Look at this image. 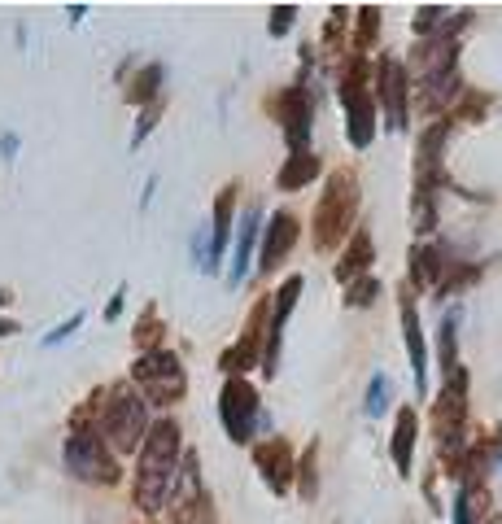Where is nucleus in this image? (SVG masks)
<instances>
[{
  "label": "nucleus",
  "mask_w": 502,
  "mask_h": 524,
  "mask_svg": "<svg viewBox=\"0 0 502 524\" xmlns=\"http://www.w3.org/2000/svg\"><path fill=\"white\" fill-rule=\"evenodd\" d=\"M402 328H406V345H411V363H415V385H428V367H424V341H420V315L415 302L402 293Z\"/></svg>",
  "instance_id": "obj_15"
},
{
  "label": "nucleus",
  "mask_w": 502,
  "mask_h": 524,
  "mask_svg": "<svg viewBox=\"0 0 502 524\" xmlns=\"http://www.w3.org/2000/svg\"><path fill=\"white\" fill-rule=\"evenodd\" d=\"M280 114H284V127H289V145H293V153H302L306 131H310V97H306V88H293L289 97H284Z\"/></svg>",
  "instance_id": "obj_13"
},
{
  "label": "nucleus",
  "mask_w": 502,
  "mask_h": 524,
  "mask_svg": "<svg viewBox=\"0 0 502 524\" xmlns=\"http://www.w3.org/2000/svg\"><path fill=\"white\" fill-rule=\"evenodd\" d=\"M411 450H415V411H402L398 428H393V463H398V472H411Z\"/></svg>",
  "instance_id": "obj_18"
},
{
  "label": "nucleus",
  "mask_w": 502,
  "mask_h": 524,
  "mask_svg": "<svg viewBox=\"0 0 502 524\" xmlns=\"http://www.w3.org/2000/svg\"><path fill=\"white\" fill-rule=\"evenodd\" d=\"M175 463H179V424L158 420L145 433V459H140V481L136 498L145 511H158L175 485Z\"/></svg>",
  "instance_id": "obj_1"
},
{
  "label": "nucleus",
  "mask_w": 502,
  "mask_h": 524,
  "mask_svg": "<svg viewBox=\"0 0 502 524\" xmlns=\"http://www.w3.org/2000/svg\"><path fill=\"white\" fill-rule=\"evenodd\" d=\"M258 468H262V476L271 481V490H276V494L289 490V472H293V450H289V442L271 437V442L258 450Z\"/></svg>",
  "instance_id": "obj_12"
},
{
  "label": "nucleus",
  "mask_w": 502,
  "mask_h": 524,
  "mask_svg": "<svg viewBox=\"0 0 502 524\" xmlns=\"http://www.w3.org/2000/svg\"><path fill=\"white\" fill-rule=\"evenodd\" d=\"M271 18H276V22H271V31H276V35H284V31H289V22H293V9H289V5H280Z\"/></svg>",
  "instance_id": "obj_26"
},
{
  "label": "nucleus",
  "mask_w": 502,
  "mask_h": 524,
  "mask_svg": "<svg viewBox=\"0 0 502 524\" xmlns=\"http://www.w3.org/2000/svg\"><path fill=\"white\" fill-rule=\"evenodd\" d=\"M367 302H376V280H363L350 289V306H367Z\"/></svg>",
  "instance_id": "obj_22"
},
{
  "label": "nucleus",
  "mask_w": 502,
  "mask_h": 524,
  "mask_svg": "<svg viewBox=\"0 0 502 524\" xmlns=\"http://www.w3.org/2000/svg\"><path fill=\"white\" fill-rule=\"evenodd\" d=\"M297 293H302V276H289V280H284V289L276 293V315H271V341H267V350H262V367H267V376L276 372L280 337H284V324H289V311H293Z\"/></svg>",
  "instance_id": "obj_11"
},
{
  "label": "nucleus",
  "mask_w": 502,
  "mask_h": 524,
  "mask_svg": "<svg viewBox=\"0 0 502 524\" xmlns=\"http://www.w3.org/2000/svg\"><path fill=\"white\" fill-rule=\"evenodd\" d=\"M367 262H372V236L367 232H354V241H350V249H345V258H341V267H337V276L350 284L358 271H367Z\"/></svg>",
  "instance_id": "obj_17"
},
{
  "label": "nucleus",
  "mask_w": 502,
  "mask_h": 524,
  "mask_svg": "<svg viewBox=\"0 0 502 524\" xmlns=\"http://www.w3.org/2000/svg\"><path fill=\"white\" fill-rule=\"evenodd\" d=\"M232 201H236V188L227 184L223 193H219V206H214V245H210V254H206V271L219 267V258H223V249H227V236H232Z\"/></svg>",
  "instance_id": "obj_14"
},
{
  "label": "nucleus",
  "mask_w": 502,
  "mask_h": 524,
  "mask_svg": "<svg viewBox=\"0 0 502 524\" xmlns=\"http://www.w3.org/2000/svg\"><path fill=\"white\" fill-rule=\"evenodd\" d=\"M223 428L232 433V442H254L258 428V389L249 380L232 376L223 389Z\"/></svg>",
  "instance_id": "obj_7"
},
{
  "label": "nucleus",
  "mask_w": 502,
  "mask_h": 524,
  "mask_svg": "<svg viewBox=\"0 0 502 524\" xmlns=\"http://www.w3.org/2000/svg\"><path fill=\"white\" fill-rule=\"evenodd\" d=\"M380 101L389 110V127H406V66L398 57H385L380 62Z\"/></svg>",
  "instance_id": "obj_9"
},
{
  "label": "nucleus",
  "mask_w": 502,
  "mask_h": 524,
  "mask_svg": "<svg viewBox=\"0 0 502 524\" xmlns=\"http://www.w3.org/2000/svg\"><path fill=\"white\" fill-rule=\"evenodd\" d=\"M315 171H319V162L310 158V153H293L289 166L280 171V188H297V184H306V180H315Z\"/></svg>",
  "instance_id": "obj_19"
},
{
  "label": "nucleus",
  "mask_w": 502,
  "mask_h": 524,
  "mask_svg": "<svg viewBox=\"0 0 502 524\" xmlns=\"http://www.w3.org/2000/svg\"><path fill=\"white\" fill-rule=\"evenodd\" d=\"M389 407V376H372V389H367V415H385Z\"/></svg>",
  "instance_id": "obj_20"
},
{
  "label": "nucleus",
  "mask_w": 502,
  "mask_h": 524,
  "mask_svg": "<svg viewBox=\"0 0 502 524\" xmlns=\"http://www.w3.org/2000/svg\"><path fill=\"white\" fill-rule=\"evenodd\" d=\"M254 241H258V210H249L245 223H241V241H236L232 280H227V284H241V280H245V267H249V254H254Z\"/></svg>",
  "instance_id": "obj_16"
},
{
  "label": "nucleus",
  "mask_w": 502,
  "mask_h": 524,
  "mask_svg": "<svg viewBox=\"0 0 502 524\" xmlns=\"http://www.w3.org/2000/svg\"><path fill=\"white\" fill-rule=\"evenodd\" d=\"M489 524H498V516H494V520H489Z\"/></svg>",
  "instance_id": "obj_29"
},
{
  "label": "nucleus",
  "mask_w": 502,
  "mask_h": 524,
  "mask_svg": "<svg viewBox=\"0 0 502 524\" xmlns=\"http://www.w3.org/2000/svg\"><path fill=\"white\" fill-rule=\"evenodd\" d=\"M0 153H5V158H14V153H18V136H0Z\"/></svg>",
  "instance_id": "obj_28"
},
{
  "label": "nucleus",
  "mask_w": 502,
  "mask_h": 524,
  "mask_svg": "<svg viewBox=\"0 0 502 524\" xmlns=\"http://www.w3.org/2000/svg\"><path fill=\"white\" fill-rule=\"evenodd\" d=\"M79 324H83V315H70L62 328H57V332H49V337H44V345H57V341H66V337H70V332H75Z\"/></svg>",
  "instance_id": "obj_25"
},
{
  "label": "nucleus",
  "mask_w": 502,
  "mask_h": 524,
  "mask_svg": "<svg viewBox=\"0 0 502 524\" xmlns=\"http://www.w3.org/2000/svg\"><path fill=\"white\" fill-rule=\"evenodd\" d=\"M153 83H162V66H149L145 75H140V83H136V92H131V97H136V101L153 97Z\"/></svg>",
  "instance_id": "obj_21"
},
{
  "label": "nucleus",
  "mask_w": 502,
  "mask_h": 524,
  "mask_svg": "<svg viewBox=\"0 0 502 524\" xmlns=\"http://www.w3.org/2000/svg\"><path fill=\"white\" fill-rule=\"evenodd\" d=\"M341 105H345V118H350V140L354 149H367L372 145V114H376V97H372V83H367V57L358 53L350 70L341 79Z\"/></svg>",
  "instance_id": "obj_4"
},
{
  "label": "nucleus",
  "mask_w": 502,
  "mask_h": 524,
  "mask_svg": "<svg viewBox=\"0 0 502 524\" xmlns=\"http://www.w3.org/2000/svg\"><path fill=\"white\" fill-rule=\"evenodd\" d=\"M123 297H127V289H118V297L105 306V319H118V311H123Z\"/></svg>",
  "instance_id": "obj_27"
},
{
  "label": "nucleus",
  "mask_w": 502,
  "mask_h": 524,
  "mask_svg": "<svg viewBox=\"0 0 502 524\" xmlns=\"http://www.w3.org/2000/svg\"><path fill=\"white\" fill-rule=\"evenodd\" d=\"M101 433L110 437L114 450H136L145 442L149 433V415H145V402H140V393L131 385H118L110 393V402H105V424Z\"/></svg>",
  "instance_id": "obj_3"
},
{
  "label": "nucleus",
  "mask_w": 502,
  "mask_h": 524,
  "mask_svg": "<svg viewBox=\"0 0 502 524\" xmlns=\"http://www.w3.org/2000/svg\"><path fill=\"white\" fill-rule=\"evenodd\" d=\"M66 468L79 476V481H114L118 468H114V459L105 455V446H101V437L97 433H75L66 442Z\"/></svg>",
  "instance_id": "obj_8"
},
{
  "label": "nucleus",
  "mask_w": 502,
  "mask_h": 524,
  "mask_svg": "<svg viewBox=\"0 0 502 524\" xmlns=\"http://www.w3.org/2000/svg\"><path fill=\"white\" fill-rule=\"evenodd\" d=\"M297 219L289 210H276L271 214V228H267V241H262V258H258V267L262 271H276L280 262H284V254L293 249V241H297Z\"/></svg>",
  "instance_id": "obj_10"
},
{
  "label": "nucleus",
  "mask_w": 502,
  "mask_h": 524,
  "mask_svg": "<svg viewBox=\"0 0 502 524\" xmlns=\"http://www.w3.org/2000/svg\"><path fill=\"white\" fill-rule=\"evenodd\" d=\"M302 476H306V485H302V494L306 498H315V446L306 450V463H302Z\"/></svg>",
  "instance_id": "obj_23"
},
{
  "label": "nucleus",
  "mask_w": 502,
  "mask_h": 524,
  "mask_svg": "<svg viewBox=\"0 0 502 524\" xmlns=\"http://www.w3.org/2000/svg\"><path fill=\"white\" fill-rule=\"evenodd\" d=\"M463 393H468V372L454 367L446 376V385H441V398H437V455H446V459H454L463 450V420H468Z\"/></svg>",
  "instance_id": "obj_5"
},
{
  "label": "nucleus",
  "mask_w": 502,
  "mask_h": 524,
  "mask_svg": "<svg viewBox=\"0 0 502 524\" xmlns=\"http://www.w3.org/2000/svg\"><path fill=\"white\" fill-rule=\"evenodd\" d=\"M131 376H136V385L149 393V402H175V398H184V367H179V359H175L171 350L145 354Z\"/></svg>",
  "instance_id": "obj_6"
},
{
  "label": "nucleus",
  "mask_w": 502,
  "mask_h": 524,
  "mask_svg": "<svg viewBox=\"0 0 502 524\" xmlns=\"http://www.w3.org/2000/svg\"><path fill=\"white\" fill-rule=\"evenodd\" d=\"M454 524H472V490H463L454 503Z\"/></svg>",
  "instance_id": "obj_24"
},
{
  "label": "nucleus",
  "mask_w": 502,
  "mask_h": 524,
  "mask_svg": "<svg viewBox=\"0 0 502 524\" xmlns=\"http://www.w3.org/2000/svg\"><path fill=\"white\" fill-rule=\"evenodd\" d=\"M354 210H358V180L350 171L328 175V193L315 210V245L337 249L345 228H350V219H354Z\"/></svg>",
  "instance_id": "obj_2"
}]
</instances>
